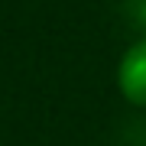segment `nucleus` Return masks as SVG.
I'll return each instance as SVG.
<instances>
[{"label": "nucleus", "instance_id": "nucleus-1", "mask_svg": "<svg viewBox=\"0 0 146 146\" xmlns=\"http://www.w3.org/2000/svg\"><path fill=\"white\" fill-rule=\"evenodd\" d=\"M117 88L130 104L146 107V36L123 52L117 65Z\"/></svg>", "mask_w": 146, "mask_h": 146}, {"label": "nucleus", "instance_id": "nucleus-2", "mask_svg": "<svg viewBox=\"0 0 146 146\" xmlns=\"http://www.w3.org/2000/svg\"><path fill=\"white\" fill-rule=\"evenodd\" d=\"M140 20H143V26H146V3L140 7Z\"/></svg>", "mask_w": 146, "mask_h": 146}]
</instances>
